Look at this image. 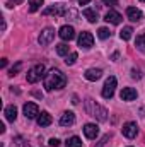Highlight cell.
Segmentation results:
<instances>
[{
  "instance_id": "obj_5",
  "label": "cell",
  "mask_w": 145,
  "mask_h": 147,
  "mask_svg": "<svg viewBox=\"0 0 145 147\" xmlns=\"http://www.w3.org/2000/svg\"><path fill=\"white\" fill-rule=\"evenodd\" d=\"M53 39H55V29H53V28H44V29L41 31L39 38H38V43H39L41 46H46V45H50Z\"/></svg>"
},
{
  "instance_id": "obj_3",
  "label": "cell",
  "mask_w": 145,
  "mask_h": 147,
  "mask_svg": "<svg viewBox=\"0 0 145 147\" xmlns=\"http://www.w3.org/2000/svg\"><path fill=\"white\" fill-rule=\"evenodd\" d=\"M44 65L43 63H38V65H34L33 69H29L28 70V74H26V79H28V82L29 84H34V82H38V80H41V77H44L46 74H44Z\"/></svg>"
},
{
  "instance_id": "obj_32",
  "label": "cell",
  "mask_w": 145,
  "mask_h": 147,
  "mask_svg": "<svg viewBox=\"0 0 145 147\" xmlns=\"http://www.w3.org/2000/svg\"><path fill=\"white\" fill-rule=\"evenodd\" d=\"M77 2H79V3H80V5H87V3H89V2H91V0H77Z\"/></svg>"
},
{
  "instance_id": "obj_29",
  "label": "cell",
  "mask_w": 145,
  "mask_h": 147,
  "mask_svg": "<svg viewBox=\"0 0 145 147\" xmlns=\"http://www.w3.org/2000/svg\"><path fill=\"white\" fill-rule=\"evenodd\" d=\"M103 3L109 5V7H114V5H118V0H103Z\"/></svg>"
},
{
  "instance_id": "obj_12",
  "label": "cell",
  "mask_w": 145,
  "mask_h": 147,
  "mask_svg": "<svg viewBox=\"0 0 145 147\" xmlns=\"http://www.w3.org/2000/svg\"><path fill=\"white\" fill-rule=\"evenodd\" d=\"M84 135H85L87 139L94 140V139L99 135V128H97L94 123H87V125H84Z\"/></svg>"
},
{
  "instance_id": "obj_2",
  "label": "cell",
  "mask_w": 145,
  "mask_h": 147,
  "mask_svg": "<svg viewBox=\"0 0 145 147\" xmlns=\"http://www.w3.org/2000/svg\"><path fill=\"white\" fill-rule=\"evenodd\" d=\"M85 111H87V115H91L92 118H96V120H99V121H106V120H108V110L103 108L101 105H97V103H96L94 99H91V98L85 99Z\"/></svg>"
},
{
  "instance_id": "obj_9",
  "label": "cell",
  "mask_w": 145,
  "mask_h": 147,
  "mask_svg": "<svg viewBox=\"0 0 145 147\" xmlns=\"http://www.w3.org/2000/svg\"><path fill=\"white\" fill-rule=\"evenodd\" d=\"M126 17H128L132 22H140V21L144 19V14H142V10H138L137 7H128V9H126Z\"/></svg>"
},
{
  "instance_id": "obj_19",
  "label": "cell",
  "mask_w": 145,
  "mask_h": 147,
  "mask_svg": "<svg viewBox=\"0 0 145 147\" xmlns=\"http://www.w3.org/2000/svg\"><path fill=\"white\" fill-rule=\"evenodd\" d=\"M43 14H44V16H50V14H53V16H62V14H65V12H63V9H62L60 5H53V7L46 9Z\"/></svg>"
},
{
  "instance_id": "obj_15",
  "label": "cell",
  "mask_w": 145,
  "mask_h": 147,
  "mask_svg": "<svg viewBox=\"0 0 145 147\" xmlns=\"http://www.w3.org/2000/svg\"><path fill=\"white\" fill-rule=\"evenodd\" d=\"M73 121H75V115L72 111H65L62 115V118H60V125L62 127H70V125H73Z\"/></svg>"
},
{
  "instance_id": "obj_17",
  "label": "cell",
  "mask_w": 145,
  "mask_h": 147,
  "mask_svg": "<svg viewBox=\"0 0 145 147\" xmlns=\"http://www.w3.org/2000/svg\"><path fill=\"white\" fill-rule=\"evenodd\" d=\"M3 113H5V118H7L9 121H15V118H17V108H15L14 105H10V106H7Z\"/></svg>"
},
{
  "instance_id": "obj_27",
  "label": "cell",
  "mask_w": 145,
  "mask_h": 147,
  "mask_svg": "<svg viewBox=\"0 0 145 147\" xmlns=\"http://www.w3.org/2000/svg\"><path fill=\"white\" fill-rule=\"evenodd\" d=\"M75 60H77V53H75V51H72L70 55H67L65 63H67V65H73V63H75Z\"/></svg>"
},
{
  "instance_id": "obj_11",
  "label": "cell",
  "mask_w": 145,
  "mask_h": 147,
  "mask_svg": "<svg viewBox=\"0 0 145 147\" xmlns=\"http://www.w3.org/2000/svg\"><path fill=\"white\" fill-rule=\"evenodd\" d=\"M137 96H138V92H137L133 87H123V91H121V94H119V98H121L123 101H135Z\"/></svg>"
},
{
  "instance_id": "obj_13",
  "label": "cell",
  "mask_w": 145,
  "mask_h": 147,
  "mask_svg": "<svg viewBox=\"0 0 145 147\" xmlns=\"http://www.w3.org/2000/svg\"><path fill=\"white\" fill-rule=\"evenodd\" d=\"M104 21L106 22H111V24H119L121 21H123V16L119 14V12H116V10H108V14L104 16Z\"/></svg>"
},
{
  "instance_id": "obj_34",
  "label": "cell",
  "mask_w": 145,
  "mask_h": 147,
  "mask_svg": "<svg viewBox=\"0 0 145 147\" xmlns=\"http://www.w3.org/2000/svg\"><path fill=\"white\" fill-rule=\"evenodd\" d=\"M140 2H145V0H140Z\"/></svg>"
},
{
  "instance_id": "obj_28",
  "label": "cell",
  "mask_w": 145,
  "mask_h": 147,
  "mask_svg": "<svg viewBox=\"0 0 145 147\" xmlns=\"http://www.w3.org/2000/svg\"><path fill=\"white\" fill-rule=\"evenodd\" d=\"M21 67H22V63H21V62H17V63H15V65L9 70V75H10V77H12V75H15V74L21 70Z\"/></svg>"
},
{
  "instance_id": "obj_7",
  "label": "cell",
  "mask_w": 145,
  "mask_h": 147,
  "mask_svg": "<svg viewBox=\"0 0 145 147\" xmlns=\"http://www.w3.org/2000/svg\"><path fill=\"white\" fill-rule=\"evenodd\" d=\"M121 132H123V135H125L126 139H135V137L138 135V127H137L135 121H126V123L123 125Z\"/></svg>"
},
{
  "instance_id": "obj_23",
  "label": "cell",
  "mask_w": 145,
  "mask_h": 147,
  "mask_svg": "<svg viewBox=\"0 0 145 147\" xmlns=\"http://www.w3.org/2000/svg\"><path fill=\"white\" fill-rule=\"evenodd\" d=\"M10 147H29V146H28V142H26L22 137H15V139L12 140Z\"/></svg>"
},
{
  "instance_id": "obj_1",
  "label": "cell",
  "mask_w": 145,
  "mask_h": 147,
  "mask_svg": "<svg viewBox=\"0 0 145 147\" xmlns=\"http://www.w3.org/2000/svg\"><path fill=\"white\" fill-rule=\"evenodd\" d=\"M65 84H67V77L58 69H51L50 72L44 75V89L46 91L62 89V87H65Z\"/></svg>"
},
{
  "instance_id": "obj_14",
  "label": "cell",
  "mask_w": 145,
  "mask_h": 147,
  "mask_svg": "<svg viewBox=\"0 0 145 147\" xmlns=\"http://www.w3.org/2000/svg\"><path fill=\"white\" fill-rule=\"evenodd\" d=\"M84 77L87 80H91V82H96V80H99L103 77V70L101 69H87L85 74H84Z\"/></svg>"
},
{
  "instance_id": "obj_18",
  "label": "cell",
  "mask_w": 145,
  "mask_h": 147,
  "mask_svg": "<svg viewBox=\"0 0 145 147\" xmlns=\"http://www.w3.org/2000/svg\"><path fill=\"white\" fill-rule=\"evenodd\" d=\"M84 17L89 21V22H96L97 21V12L94 9H84Z\"/></svg>"
},
{
  "instance_id": "obj_31",
  "label": "cell",
  "mask_w": 145,
  "mask_h": 147,
  "mask_svg": "<svg viewBox=\"0 0 145 147\" xmlns=\"http://www.w3.org/2000/svg\"><path fill=\"white\" fill-rule=\"evenodd\" d=\"M50 146L51 147H58L60 146V140H58V139H51V140H50Z\"/></svg>"
},
{
  "instance_id": "obj_33",
  "label": "cell",
  "mask_w": 145,
  "mask_h": 147,
  "mask_svg": "<svg viewBox=\"0 0 145 147\" xmlns=\"http://www.w3.org/2000/svg\"><path fill=\"white\" fill-rule=\"evenodd\" d=\"M0 65H2V67H7V58H2V62H0Z\"/></svg>"
},
{
  "instance_id": "obj_24",
  "label": "cell",
  "mask_w": 145,
  "mask_h": 147,
  "mask_svg": "<svg viewBox=\"0 0 145 147\" xmlns=\"http://www.w3.org/2000/svg\"><path fill=\"white\" fill-rule=\"evenodd\" d=\"M43 2H44V0H29V10H31V12H36L38 9L43 5Z\"/></svg>"
},
{
  "instance_id": "obj_4",
  "label": "cell",
  "mask_w": 145,
  "mask_h": 147,
  "mask_svg": "<svg viewBox=\"0 0 145 147\" xmlns=\"http://www.w3.org/2000/svg\"><path fill=\"white\" fill-rule=\"evenodd\" d=\"M116 84H118V80H116L114 75H109L108 79H106V82H104V86H103V92H101L104 99H111V98L114 96Z\"/></svg>"
},
{
  "instance_id": "obj_26",
  "label": "cell",
  "mask_w": 145,
  "mask_h": 147,
  "mask_svg": "<svg viewBox=\"0 0 145 147\" xmlns=\"http://www.w3.org/2000/svg\"><path fill=\"white\" fill-rule=\"evenodd\" d=\"M137 46H138L142 51H145V33H144V34H140V36L137 38Z\"/></svg>"
},
{
  "instance_id": "obj_30",
  "label": "cell",
  "mask_w": 145,
  "mask_h": 147,
  "mask_svg": "<svg viewBox=\"0 0 145 147\" xmlns=\"http://www.w3.org/2000/svg\"><path fill=\"white\" fill-rule=\"evenodd\" d=\"M132 77H133V79H140V77H142V74H140V70L133 69V70H132Z\"/></svg>"
},
{
  "instance_id": "obj_22",
  "label": "cell",
  "mask_w": 145,
  "mask_h": 147,
  "mask_svg": "<svg viewBox=\"0 0 145 147\" xmlns=\"http://www.w3.org/2000/svg\"><path fill=\"white\" fill-rule=\"evenodd\" d=\"M56 53H58L60 57H65V55H68V45H65V43H60V45H56Z\"/></svg>"
},
{
  "instance_id": "obj_8",
  "label": "cell",
  "mask_w": 145,
  "mask_h": 147,
  "mask_svg": "<svg viewBox=\"0 0 145 147\" xmlns=\"http://www.w3.org/2000/svg\"><path fill=\"white\" fill-rule=\"evenodd\" d=\"M24 115H26V118H38V115H39V108H38L36 103H26L24 105Z\"/></svg>"
},
{
  "instance_id": "obj_6",
  "label": "cell",
  "mask_w": 145,
  "mask_h": 147,
  "mask_svg": "<svg viewBox=\"0 0 145 147\" xmlns=\"http://www.w3.org/2000/svg\"><path fill=\"white\" fill-rule=\"evenodd\" d=\"M77 43H79V46H80V48L89 50V48H92V45H94V36H92L91 33L84 31V33H80V34H79Z\"/></svg>"
},
{
  "instance_id": "obj_21",
  "label": "cell",
  "mask_w": 145,
  "mask_h": 147,
  "mask_svg": "<svg viewBox=\"0 0 145 147\" xmlns=\"http://www.w3.org/2000/svg\"><path fill=\"white\" fill-rule=\"evenodd\" d=\"M132 34H133V29H132L130 26H126V28H123V29H121L119 38H121V39H125V41H128V39L132 38Z\"/></svg>"
},
{
  "instance_id": "obj_25",
  "label": "cell",
  "mask_w": 145,
  "mask_h": 147,
  "mask_svg": "<svg viewBox=\"0 0 145 147\" xmlns=\"http://www.w3.org/2000/svg\"><path fill=\"white\" fill-rule=\"evenodd\" d=\"M97 36L101 38V39H108L111 36V31H109L108 28H99V31H97Z\"/></svg>"
},
{
  "instance_id": "obj_35",
  "label": "cell",
  "mask_w": 145,
  "mask_h": 147,
  "mask_svg": "<svg viewBox=\"0 0 145 147\" xmlns=\"http://www.w3.org/2000/svg\"><path fill=\"white\" fill-rule=\"evenodd\" d=\"M128 147H130V146H128Z\"/></svg>"
},
{
  "instance_id": "obj_10",
  "label": "cell",
  "mask_w": 145,
  "mask_h": 147,
  "mask_svg": "<svg viewBox=\"0 0 145 147\" xmlns=\"http://www.w3.org/2000/svg\"><path fill=\"white\" fill-rule=\"evenodd\" d=\"M58 36L62 38L63 41H70V39L75 38V29L72 26H62L60 31H58Z\"/></svg>"
},
{
  "instance_id": "obj_20",
  "label": "cell",
  "mask_w": 145,
  "mask_h": 147,
  "mask_svg": "<svg viewBox=\"0 0 145 147\" xmlns=\"http://www.w3.org/2000/svg\"><path fill=\"white\" fill-rule=\"evenodd\" d=\"M65 147H82V140H80L77 135H73V137H70V139L67 140Z\"/></svg>"
},
{
  "instance_id": "obj_16",
  "label": "cell",
  "mask_w": 145,
  "mask_h": 147,
  "mask_svg": "<svg viewBox=\"0 0 145 147\" xmlns=\"http://www.w3.org/2000/svg\"><path fill=\"white\" fill-rule=\"evenodd\" d=\"M36 121H38V125L39 127H48V125H51V115L50 113H46V111H43V113H39L38 115V118H36Z\"/></svg>"
}]
</instances>
